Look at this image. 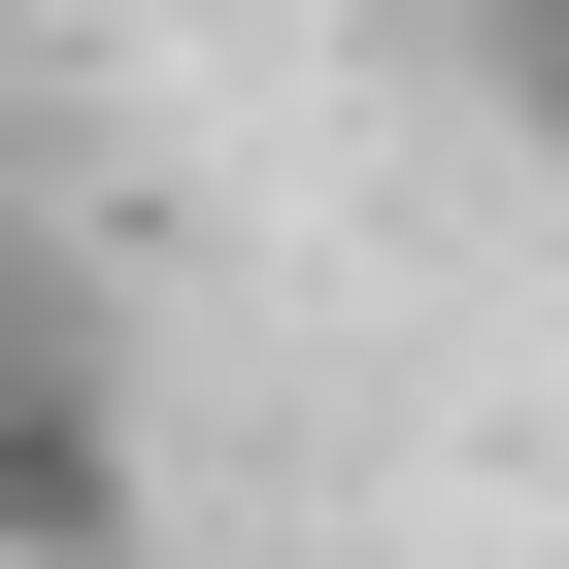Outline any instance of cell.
<instances>
[{
  "label": "cell",
  "instance_id": "2",
  "mask_svg": "<svg viewBox=\"0 0 569 569\" xmlns=\"http://www.w3.org/2000/svg\"><path fill=\"white\" fill-rule=\"evenodd\" d=\"M34 369H101V302H68V234L0 201V402H34Z\"/></svg>",
  "mask_w": 569,
  "mask_h": 569
},
{
  "label": "cell",
  "instance_id": "4",
  "mask_svg": "<svg viewBox=\"0 0 569 569\" xmlns=\"http://www.w3.org/2000/svg\"><path fill=\"white\" fill-rule=\"evenodd\" d=\"M369 34H436V68H502V34H536V0H369Z\"/></svg>",
  "mask_w": 569,
  "mask_h": 569
},
{
  "label": "cell",
  "instance_id": "3",
  "mask_svg": "<svg viewBox=\"0 0 569 569\" xmlns=\"http://www.w3.org/2000/svg\"><path fill=\"white\" fill-rule=\"evenodd\" d=\"M502 134H536V168H569V0H536V34H502Z\"/></svg>",
  "mask_w": 569,
  "mask_h": 569
},
{
  "label": "cell",
  "instance_id": "1",
  "mask_svg": "<svg viewBox=\"0 0 569 569\" xmlns=\"http://www.w3.org/2000/svg\"><path fill=\"white\" fill-rule=\"evenodd\" d=\"M0 569H134V369H34L0 402Z\"/></svg>",
  "mask_w": 569,
  "mask_h": 569
}]
</instances>
